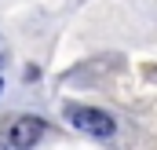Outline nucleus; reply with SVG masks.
<instances>
[{"mask_svg": "<svg viewBox=\"0 0 157 150\" xmlns=\"http://www.w3.org/2000/svg\"><path fill=\"white\" fill-rule=\"evenodd\" d=\"M40 136H44V121H40V117H18V121L11 124V132H7V139H11V147H15V150L37 147Z\"/></svg>", "mask_w": 157, "mask_h": 150, "instance_id": "2", "label": "nucleus"}, {"mask_svg": "<svg viewBox=\"0 0 157 150\" xmlns=\"http://www.w3.org/2000/svg\"><path fill=\"white\" fill-rule=\"evenodd\" d=\"M0 88H4V81H0Z\"/></svg>", "mask_w": 157, "mask_h": 150, "instance_id": "4", "label": "nucleus"}, {"mask_svg": "<svg viewBox=\"0 0 157 150\" xmlns=\"http://www.w3.org/2000/svg\"><path fill=\"white\" fill-rule=\"evenodd\" d=\"M0 55H4V40H0Z\"/></svg>", "mask_w": 157, "mask_h": 150, "instance_id": "3", "label": "nucleus"}, {"mask_svg": "<svg viewBox=\"0 0 157 150\" xmlns=\"http://www.w3.org/2000/svg\"><path fill=\"white\" fill-rule=\"evenodd\" d=\"M70 124L80 128V132H88V136H95V139H110L117 132V124H113L110 113L91 110V106H70Z\"/></svg>", "mask_w": 157, "mask_h": 150, "instance_id": "1", "label": "nucleus"}]
</instances>
